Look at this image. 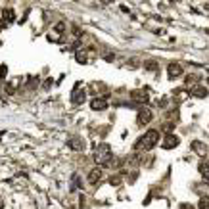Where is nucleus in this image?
<instances>
[{
	"label": "nucleus",
	"mask_w": 209,
	"mask_h": 209,
	"mask_svg": "<svg viewBox=\"0 0 209 209\" xmlns=\"http://www.w3.org/2000/svg\"><path fill=\"white\" fill-rule=\"evenodd\" d=\"M157 140H159V133H157V130H148L142 138H138V142L134 144V148L136 150H152L157 144Z\"/></svg>",
	"instance_id": "1"
},
{
	"label": "nucleus",
	"mask_w": 209,
	"mask_h": 209,
	"mask_svg": "<svg viewBox=\"0 0 209 209\" xmlns=\"http://www.w3.org/2000/svg\"><path fill=\"white\" fill-rule=\"evenodd\" d=\"M138 125H148L150 121H152V111H148V110H142L138 113Z\"/></svg>",
	"instance_id": "2"
},
{
	"label": "nucleus",
	"mask_w": 209,
	"mask_h": 209,
	"mask_svg": "<svg viewBox=\"0 0 209 209\" xmlns=\"http://www.w3.org/2000/svg\"><path fill=\"white\" fill-rule=\"evenodd\" d=\"M167 73H169V77H171V79H175V77L182 75V67H180L179 63H171V65L167 67Z\"/></svg>",
	"instance_id": "3"
},
{
	"label": "nucleus",
	"mask_w": 209,
	"mask_h": 209,
	"mask_svg": "<svg viewBox=\"0 0 209 209\" xmlns=\"http://www.w3.org/2000/svg\"><path fill=\"white\" fill-rule=\"evenodd\" d=\"M90 107H92V110H106V107H107V102H106V98L92 100V102H90Z\"/></svg>",
	"instance_id": "4"
},
{
	"label": "nucleus",
	"mask_w": 209,
	"mask_h": 209,
	"mask_svg": "<svg viewBox=\"0 0 209 209\" xmlns=\"http://www.w3.org/2000/svg\"><path fill=\"white\" fill-rule=\"evenodd\" d=\"M100 176H102V169H100V167H96V169H92V171H90V175H88V182H90V184L98 182V180H100Z\"/></svg>",
	"instance_id": "5"
},
{
	"label": "nucleus",
	"mask_w": 209,
	"mask_h": 209,
	"mask_svg": "<svg viewBox=\"0 0 209 209\" xmlns=\"http://www.w3.org/2000/svg\"><path fill=\"white\" fill-rule=\"evenodd\" d=\"M176 144H179V138H176V136H173V134H169V136L165 138V142H163V148L171 150V148H175Z\"/></svg>",
	"instance_id": "6"
},
{
	"label": "nucleus",
	"mask_w": 209,
	"mask_h": 209,
	"mask_svg": "<svg viewBox=\"0 0 209 209\" xmlns=\"http://www.w3.org/2000/svg\"><path fill=\"white\" fill-rule=\"evenodd\" d=\"M207 94V90L203 88V86H196V88L192 90V96H205Z\"/></svg>",
	"instance_id": "7"
},
{
	"label": "nucleus",
	"mask_w": 209,
	"mask_h": 209,
	"mask_svg": "<svg viewBox=\"0 0 209 209\" xmlns=\"http://www.w3.org/2000/svg\"><path fill=\"white\" fill-rule=\"evenodd\" d=\"M199 209H209V198H202V199H199Z\"/></svg>",
	"instance_id": "8"
},
{
	"label": "nucleus",
	"mask_w": 209,
	"mask_h": 209,
	"mask_svg": "<svg viewBox=\"0 0 209 209\" xmlns=\"http://www.w3.org/2000/svg\"><path fill=\"white\" fill-rule=\"evenodd\" d=\"M199 171H202L205 176H209V165L207 163H202V165H199Z\"/></svg>",
	"instance_id": "9"
},
{
	"label": "nucleus",
	"mask_w": 209,
	"mask_h": 209,
	"mask_svg": "<svg viewBox=\"0 0 209 209\" xmlns=\"http://www.w3.org/2000/svg\"><path fill=\"white\" fill-rule=\"evenodd\" d=\"M146 67L148 69H156V62H146Z\"/></svg>",
	"instance_id": "10"
},
{
	"label": "nucleus",
	"mask_w": 209,
	"mask_h": 209,
	"mask_svg": "<svg viewBox=\"0 0 209 209\" xmlns=\"http://www.w3.org/2000/svg\"><path fill=\"white\" fill-rule=\"evenodd\" d=\"M182 209H192V207H186V205H184V207H182Z\"/></svg>",
	"instance_id": "11"
}]
</instances>
